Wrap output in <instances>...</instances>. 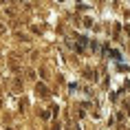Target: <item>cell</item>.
Instances as JSON below:
<instances>
[{
    "label": "cell",
    "mask_w": 130,
    "mask_h": 130,
    "mask_svg": "<svg viewBox=\"0 0 130 130\" xmlns=\"http://www.w3.org/2000/svg\"><path fill=\"white\" fill-rule=\"evenodd\" d=\"M84 75H86V77H88V79H95V71H90V69H86V71H84Z\"/></svg>",
    "instance_id": "cell-1"
},
{
    "label": "cell",
    "mask_w": 130,
    "mask_h": 130,
    "mask_svg": "<svg viewBox=\"0 0 130 130\" xmlns=\"http://www.w3.org/2000/svg\"><path fill=\"white\" fill-rule=\"evenodd\" d=\"M79 44H82V46H86V44H88V38H86V35H79Z\"/></svg>",
    "instance_id": "cell-3"
},
{
    "label": "cell",
    "mask_w": 130,
    "mask_h": 130,
    "mask_svg": "<svg viewBox=\"0 0 130 130\" xmlns=\"http://www.w3.org/2000/svg\"><path fill=\"white\" fill-rule=\"evenodd\" d=\"M38 93H40V95H46V86H44V84H38Z\"/></svg>",
    "instance_id": "cell-2"
},
{
    "label": "cell",
    "mask_w": 130,
    "mask_h": 130,
    "mask_svg": "<svg viewBox=\"0 0 130 130\" xmlns=\"http://www.w3.org/2000/svg\"><path fill=\"white\" fill-rule=\"evenodd\" d=\"M53 130H60V123H55V126H53Z\"/></svg>",
    "instance_id": "cell-4"
}]
</instances>
